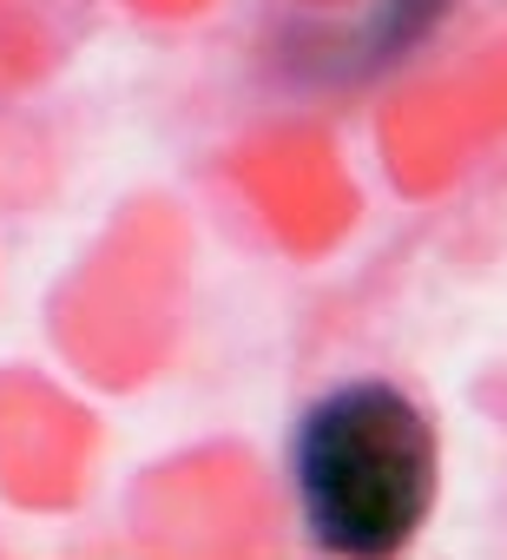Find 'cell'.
Masks as SVG:
<instances>
[{"label":"cell","instance_id":"cell-1","mask_svg":"<svg viewBox=\"0 0 507 560\" xmlns=\"http://www.w3.org/2000/svg\"><path fill=\"white\" fill-rule=\"evenodd\" d=\"M291 488L304 534L343 560L402 553L441 494V435L389 376L323 389L291 435Z\"/></svg>","mask_w":507,"mask_h":560}]
</instances>
